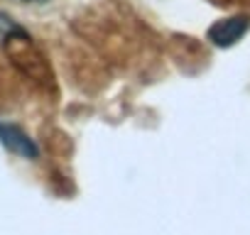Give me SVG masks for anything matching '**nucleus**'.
Instances as JSON below:
<instances>
[{
    "mask_svg": "<svg viewBox=\"0 0 250 235\" xmlns=\"http://www.w3.org/2000/svg\"><path fill=\"white\" fill-rule=\"evenodd\" d=\"M22 3H32V5H44V3H49V0H22Z\"/></svg>",
    "mask_w": 250,
    "mask_h": 235,
    "instance_id": "obj_3",
    "label": "nucleus"
},
{
    "mask_svg": "<svg viewBox=\"0 0 250 235\" xmlns=\"http://www.w3.org/2000/svg\"><path fill=\"white\" fill-rule=\"evenodd\" d=\"M248 32H250V15L238 13V15H228V18L216 20V22L208 27L206 39H208L213 47H218V49H228V47L238 44Z\"/></svg>",
    "mask_w": 250,
    "mask_h": 235,
    "instance_id": "obj_1",
    "label": "nucleus"
},
{
    "mask_svg": "<svg viewBox=\"0 0 250 235\" xmlns=\"http://www.w3.org/2000/svg\"><path fill=\"white\" fill-rule=\"evenodd\" d=\"M0 145H3L8 152L35 162L40 157V147L37 142L18 125V123H8V120H0Z\"/></svg>",
    "mask_w": 250,
    "mask_h": 235,
    "instance_id": "obj_2",
    "label": "nucleus"
}]
</instances>
